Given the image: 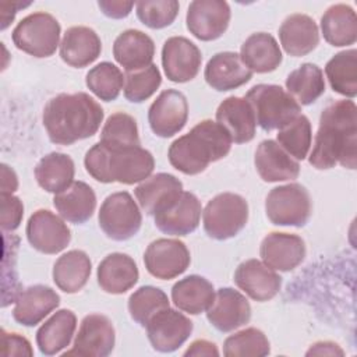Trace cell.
I'll return each instance as SVG.
<instances>
[{
    "label": "cell",
    "mask_w": 357,
    "mask_h": 357,
    "mask_svg": "<svg viewBox=\"0 0 357 357\" xmlns=\"http://www.w3.org/2000/svg\"><path fill=\"white\" fill-rule=\"evenodd\" d=\"M211 325L220 332H231L245 325L251 318V305L244 294L231 287H222L215 293L206 310Z\"/></svg>",
    "instance_id": "ac0fdd59"
},
{
    "label": "cell",
    "mask_w": 357,
    "mask_h": 357,
    "mask_svg": "<svg viewBox=\"0 0 357 357\" xmlns=\"http://www.w3.org/2000/svg\"><path fill=\"white\" fill-rule=\"evenodd\" d=\"M325 74L331 88L346 96L357 95V50L349 49L336 53L325 66Z\"/></svg>",
    "instance_id": "74e56055"
},
{
    "label": "cell",
    "mask_w": 357,
    "mask_h": 357,
    "mask_svg": "<svg viewBox=\"0 0 357 357\" xmlns=\"http://www.w3.org/2000/svg\"><path fill=\"white\" fill-rule=\"evenodd\" d=\"M204 77L211 88L226 92L247 84L252 77V71L243 63L238 53L220 52L209 59Z\"/></svg>",
    "instance_id": "44dd1931"
},
{
    "label": "cell",
    "mask_w": 357,
    "mask_h": 357,
    "mask_svg": "<svg viewBox=\"0 0 357 357\" xmlns=\"http://www.w3.org/2000/svg\"><path fill=\"white\" fill-rule=\"evenodd\" d=\"M305 252V243L300 236L280 231L266 234L259 247L262 262L280 272L297 268L304 261Z\"/></svg>",
    "instance_id": "d6986e66"
},
{
    "label": "cell",
    "mask_w": 357,
    "mask_h": 357,
    "mask_svg": "<svg viewBox=\"0 0 357 357\" xmlns=\"http://www.w3.org/2000/svg\"><path fill=\"white\" fill-rule=\"evenodd\" d=\"M184 356H219V350L215 343L199 339L190 344L184 351Z\"/></svg>",
    "instance_id": "681fc988"
},
{
    "label": "cell",
    "mask_w": 357,
    "mask_h": 357,
    "mask_svg": "<svg viewBox=\"0 0 357 357\" xmlns=\"http://www.w3.org/2000/svg\"><path fill=\"white\" fill-rule=\"evenodd\" d=\"M138 20L152 29H162L173 24L180 4L177 0H142L135 3Z\"/></svg>",
    "instance_id": "f6af8a7d"
},
{
    "label": "cell",
    "mask_w": 357,
    "mask_h": 357,
    "mask_svg": "<svg viewBox=\"0 0 357 357\" xmlns=\"http://www.w3.org/2000/svg\"><path fill=\"white\" fill-rule=\"evenodd\" d=\"M61 26L49 13L38 11L24 17L13 31V42L17 49L33 57H50L60 40Z\"/></svg>",
    "instance_id": "52a82bcc"
},
{
    "label": "cell",
    "mask_w": 357,
    "mask_h": 357,
    "mask_svg": "<svg viewBox=\"0 0 357 357\" xmlns=\"http://www.w3.org/2000/svg\"><path fill=\"white\" fill-rule=\"evenodd\" d=\"M53 205L64 220L81 225L92 218L96 208V195L89 184L78 180L67 190L54 194Z\"/></svg>",
    "instance_id": "f546056e"
},
{
    "label": "cell",
    "mask_w": 357,
    "mask_h": 357,
    "mask_svg": "<svg viewBox=\"0 0 357 357\" xmlns=\"http://www.w3.org/2000/svg\"><path fill=\"white\" fill-rule=\"evenodd\" d=\"M102 52L99 35L89 26L68 28L60 43V57L71 67L82 68L92 64Z\"/></svg>",
    "instance_id": "d4e9b609"
},
{
    "label": "cell",
    "mask_w": 357,
    "mask_h": 357,
    "mask_svg": "<svg viewBox=\"0 0 357 357\" xmlns=\"http://www.w3.org/2000/svg\"><path fill=\"white\" fill-rule=\"evenodd\" d=\"M24 216V205L18 197L1 192V229L4 231L15 230Z\"/></svg>",
    "instance_id": "bcb514c9"
},
{
    "label": "cell",
    "mask_w": 357,
    "mask_h": 357,
    "mask_svg": "<svg viewBox=\"0 0 357 357\" xmlns=\"http://www.w3.org/2000/svg\"><path fill=\"white\" fill-rule=\"evenodd\" d=\"M84 165L96 181L134 184L151 176L155 159L141 146H112L98 142L85 153Z\"/></svg>",
    "instance_id": "277c9868"
},
{
    "label": "cell",
    "mask_w": 357,
    "mask_h": 357,
    "mask_svg": "<svg viewBox=\"0 0 357 357\" xmlns=\"http://www.w3.org/2000/svg\"><path fill=\"white\" fill-rule=\"evenodd\" d=\"M3 339V354L4 356H32L33 350L31 343L18 333L1 332Z\"/></svg>",
    "instance_id": "7dc6e473"
},
{
    "label": "cell",
    "mask_w": 357,
    "mask_h": 357,
    "mask_svg": "<svg viewBox=\"0 0 357 357\" xmlns=\"http://www.w3.org/2000/svg\"><path fill=\"white\" fill-rule=\"evenodd\" d=\"M98 7L106 17L119 20V18H126L131 13L134 3L132 1H119V0H99Z\"/></svg>",
    "instance_id": "c3c4849f"
},
{
    "label": "cell",
    "mask_w": 357,
    "mask_h": 357,
    "mask_svg": "<svg viewBox=\"0 0 357 357\" xmlns=\"http://www.w3.org/2000/svg\"><path fill=\"white\" fill-rule=\"evenodd\" d=\"M307 356H343L344 351L333 342H317L305 353Z\"/></svg>",
    "instance_id": "f907efd6"
},
{
    "label": "cell",
    "mask_w": 357,
    "mask_h": 357,
    "mask_svg": "<svg viewBox=\"0 0 357 357\" xmlns=\"http://www.w3.org/2000/svg\"><path fill=\"white\" fill-rule=\"evenodd\" d=\"M240 57L252 73L258 74L275 71L283 60L279 43L266 32L251 33L241 45Z\"/></svg>",
    "instance_id": "4dcf8cb0"
},
{
    "label": "cell",
    "mask_w": 357,
    "mask_h": 357,
    "mask_svg": "<svg viewBox=\"0 0 357 357\" xmlns=\"http://www.w3.org/2000/svg\"><path fill=\"white\" fill-rule=\"evenodd\" d=\"M98 284L110 294H123L138 282L139 272L135 261L123 252L106 255L96 271Z\"/></svg>",
    "instance_id": "f1b7e54d"
},
{
    "label": "cell",
    "mask_w": 357,
    "mask_h": 357,
    "mask_svg": "<svg viewBox=\"0 0 357 357\" xmlns=\"http://www.w3.org/2000/svg\"><path fill=\"white\" fill-rule=\"evenodd\" d=\"M74 160L61 152L45 155L35 167V178L40 188L47 192L59 194L74 183Z\"/></svg>",
    "instance_id": "d590c367"
},
{
    "label": "cell",
    "mask_w": 357,
    "mask_h": 357,
    "mask_svg": "<svg viewBox=\"0 0 357 357\" xmlns=\"http://www.w3.org/2000/svg\"><path fill=\"white\" fill-rule=\"evenodd\" d=\"M231 148L225 128L212 120H202L169 146L170 165L188 176L202 173L211 163L223 159Z\"/></svg>",
    "instance_id": "3957f363"
},
{
    "label": "cell",
    "mask_w": 357,
    "mask_h": 357,
    "mask_svg": "<svg viewBox=\"0 0 357 357\" xmlns=\"http://www.w3.org/2000/svg\"><path fill=\"white\" fill-rule=\"evenodd\" d=\"M279 39L284 52L293 57L311 53L319 43L317 22L307 14H291L286 17L279 28Z\"/></svg>",
    "instance_id": "83f0119b"
},
{
    "label": "cell",
    "mask_w": 357,
    "mask_h": 357,
    "mask_svg": "<svg viewBox=\"0 0 357 357\" xmlns=\"http://www.w3.org/2000/svg\"><path fill=\"white\" fill-rule=\"evenodd\" d=\"M103 233L114 241H126L134 237L142 225L139 206L130 192L119 191L105 198L98 215Z\"/></svg>",
    "instance_id": "9c48e42d"
},
{
    "label": "cell",
    "mask_w": 357,
    "mask_h": 357,
    "mask_svg": "<svg viewBox=\"0 0 357 357\" xmlns=\"http://www.w3.org/2000/svg\"><path fill=\"white\" fill-rule=\"evenodd\" d=\"M278 144L296 160H304L312 142V128L307 116L298 114L289 124L278 130Z\"/></svg>",
    "instance_id": "ab89813d"
},
{
    "label": "cell",
    "mask_w": 357,
    "mask_h": 357,
    "mask_svg": "<svg viewBox=\"0 0 357 357\" xmlns=\"http://www.w3.org/2000/svg\"><path fill=\"white\" fill-rule=\"evenodd\" d=\"M271 353L268 337L261 329L245 328L238 331L223 343V354L226 357H264Z\"/></svg>",
    "instance_id": "b9f144b4"
},
{
    "label": "cell",
    "mask_w": 357,
    "mask_h": 357,
    "mask_svg": "<svg viewBox=\"0 0 357 357\" xmlns=\"http://www.w3.org/2000/svg\"><path fill=\"white\" fill-rule=\"evenodd\" d=\"M215 297L213 284L199 275H190L172 287V301L174 305L191 315H198L209 308Z\"/></svg>",
    "instance_id": "d6a6232c"
},
{
    "label": "cell",
    "mask_w": 357,
    "mask_h": 357,
    "mask_svg": "<svg viewBox=\"0 0 357 357\" xmlns=\"http://www.w3.org/2000/svg\"><path fill=\"white\" fill-rule=\"evenodd\" d=\"M230 15V6L223 0H194L185 15L187 29L199 40H215L226 32Z\"/></svg>",
    "instance_id": "7c38bea8"
},
{
    "label": "cell",
    "mask_w": 357,
    "mask_h": 357,
    "mask_svg": "<svg viewBox=\"0 0 357 357\" xmlns=\"http://www.w3.org/2000/svg\"><path fill=\"white\" fill-rule=\"evenodd\" d=\"M145 328L148 340L156 351L172 353L190 337L194 325L183 312L167 307L151 318Z\"/></svg>",
    "instance_id": "9a60e30c"
},
{
    "label": "cell",
    "mask_w": 357,
    "mask_h": 357,
    "mask_svg": "<svg viewBox=\"0 0 357 357\" xmlns=\"http://www.w3.org/2000/svg\"><path fill=\"white\" fill-rule=\"evenodd\" d=\"M268 219L276 226L303 227L311 216V197L298 183L275 187L265 199Z\"/></svg>",
    "instance_id": "ba28073f"
},
{
    "label": "cell",
    "mask_w": 357,
    "mask_h": 357,
    "mask_svg": "<svg viewBox=\"0 0 357 357\" xmlns=\"http://www.w3.org/2000/svg\"><path fill=\"white\" fill-rule=\"evenodd\" d=\"M202 63L201 50L184 36L169 38L162 47V66L172 82H188L197 77Z\"/></svg>",
    "instance_id": "2e32d148"
},
{
    "label": "cell",
    "mask_w": 357,
    "mask_h": 357,
    "mask_svg": "<svg viewBox=\"0 0 357 357\" xmlns=\"http://www.w3.org/2000/svg\"><path fill=\"white\" fill-rule=\"evenodd\" d=\"M99 142L112 146H139V135L137 121L132 116L117 112L107 117Z\"/></svg>",
    "instance_id": "7bdbcfd3"
},
{
    "label": "cell",
    "mask_w": 357,
    "mask_h": 357,
    "mask_svg": "<svg viewBox=\"0 0 357 357\" xmlns=\"http://www.w3.org/2000/svg\"><path fill=\"white\" fill-rule=\"evenodd\" d=\"M26 238L29 244L43 254H57L71 241L67 223L49 209H38L26 223Z\"/></svg>",
    "instance_id": "5bb4252c"
},
{
    "label": "cell",
    "mask_w": 357,
    "mask_h": 357,
    "mask_svg": "<svg viewBox=\"0 0 357 357\" xmlns=\"http://www.w3.org/2000/svg\"><path fill=\"white\" fill-rule=\"evenodd\" d=\"M85 84L100 100L112 102L119 98L124 86V75L113 63L102 61L86 73Z\"/></svg>",
    "instance_id": "f35d334b"
},
{
    "label": "cell",
    "mask_w": 357,
    "mask_h": 357,
    "mask_svg": "<svg viewBox=\"0 0 357 357\" xmlns=\"http://www.w3.org/2000/svg\"><path fill=\"white\" fill-rule=\"evenodd\" d=\"M92 262L82 250H71L59 257L53 266V282L64 293L79 291L88 282Z\"/></svg>",
    "instance_id": "836d02e7"
},
{
    "label": "cell",
    "mask_w": 357,
    "mask_h": 357,
    "mask_svg": "<svg viewBox=\"0 0 357 357\" xmlns=\"http://www.w3.org/2000/svg\"><path fill=\"white\" fill-rule=\"evenodd\" d=\"M191 257L187 245L177 238H156L145 250L144 264L156 279L169 280L184 273Z\"/></svg>",
    "instance_id": "30bf717a"
},
{
    "label": "cell",
    "mask_w": 357,
    "mask_h": 357,
    "mask_svg": "<svg viewBox=\"0 0 357 357\" xmlns=\"http://www.w3.org/2000/svg\"><path fill=\"white\" fill-rule=\"evenodd\" d=\"M201 212L202 206L197 195L181 191L169 206L153 215L155 226L165 234L187 236L198 227Z\"/></svg>",
    "instance_id": "e0dca14e"
},
{
    "label": "cell",
    "mask_w": 357,
    "mask_h": 357,
    "mask_svg": "<svg viewBox=\"0 0 357 357\" xmlns=\"http://www.w3.org/2000/svg\"><path fill=\"white\" fill-rule=\"evenodd\" d=\"M286 89L301 106L314 103L325 92L324 71L312 63H304L286 78Z\"/></svg>",
    "instance_id": "8d00e7d4"
},
{
    "label": "cell",
    "mask_w": 357,
    "mask_h": 357,
    "mask_svg": "<svg viewBox=\"0 0 357 357\" xmlns=\"http://www.w3.org/2000/svg\"><path fill=\"white\" fill-rule=\"evenodd\" d=\"M60 304V296L49 286L33 284L21 290L13 310L14 319L24 326H35Z\"/></svg>",
    "instance_id": "cb8c5ba5"
},
{
    "label": "cell",
    "mask_w": 357,
    "mask_h": 357,
    "mask_svg": "<svg viewBox=\"0 0 357 357\" xmlns=\"http://www.w3.org/2000/svg\"><path fill=\"white\" fill-rule=\"evenodd\" d=\"M18 187L17 174L7 165H1V192L13 194Z\"/></svg>",
    "instance_id": "816d5d0a"
},
{
    "label": "cell",
    "mask_w": 357,
    "mask_h": 357,
    "mask_svg": "<svg viewBox=\"0 0 357 357\" xmlns=\"http://www.w3.org/2000/svg\"><path fill=\"white\" fill-rule=\"evenodd\" d=\"M254 163L259 177L266 183L294 180L300 174L298 162L273 139L259 142Z\"/></svg>",
    "instance_id": "7402d4cb"
},
{
    "label": "cell",
    "mask_w": 357,
    "mask_h": 357,
    "mask_svg": "<svg viewBox=\"0 0 357 357\" xmlns=\"http://www.w3.org/2000/svg\"><path fill=\"white\" fill-rule=\"evenodd\" d=\"M308 162L318 170L335 167L337 163L356 169L357 107L353 100H336L322 110Z\"/></svg>",
    "instance_id": "6da1fadb"
},
{
    "label": "cell",
    "mask_w": 357,
    "mask_h": 357,
    "mask_svg": "<svg viewBox=\"0 0 357 357\" xmlns=\"http://www.w3.org/2000/svg\"><path fill=\"white\" fill-rule=\"evenodd\" d=\"M113 56L126 73L137 71L152 64L155 43L139 29H126L114 39Z\"/></svg>",
    "instance_id": "4316f807"
},
{
    "label": "cell",
    "mask_w": 357,
    "mask_h": 357,
    "mask_svg": "<svg viewBox=\"0 0 357 357\" xmlns=\"http://www.w3.org/2000/svg\"><path fill=\"white\" fill-rule=\"evenodd\" d=\"M216 123L229 134L231 142L244 144L255 137L257 121L245 98L229 96L216 109Z\"/></svg>",
    "instance_id": "603a6c76"
},
{
    "label": "cell",
    "mask_w": 357,
    "mask_h": 357,
    "mask_svg": "<svg viewBox=\"0 0 357 357\" xmlns=\"http://www.w3.org/2000/svg\"><path fill=\"white\" fill-rule=\"evenodd\" d=\"M244 98L251 105L255 121L264 131L280 130L301 114V106L280 85H254Z\"/></svg>",
    "instance_id": "5b68a950"
},
{
    "label": "cell",
    "mask_w": 357,
    "mask_h": 357,
    "mask_svg": "<svg viewBox=\"0 0 357 357\" xmlns=\"http://www.w3.org/2000/svg\"><path fill=\"white\" fill-rule=\"evenodd\" d=\"M102 106L88 93H60L43 109V126L49 139L57 145H71L95 135L103 121Z\"/></svg>",
    "instance_id": "7a4b0ae2"
},
{
    "label": "cell",
    "mask_w": 357,
    "mask_h": 357,
    "mask_svg": "<svg viewBox=\"0 0 357 357\" xmlns=\"http://www.w3.org/2000/svg\"><path fill=\"white\" fill-rule=\"evenodd\" d=\"M162 84V75L155 64L137 71H128L124 75L123 92L127 100L141 103L149 99Z\"/></svg>",
    "instance_id": "ee69618b"
},
{
    "label": "cell",
    "mask_w": 357,
    "mask_h": 357,
    "mask_svg": "<svg viewBox=\"0 0 357 357\" xmlns=\"http://www.w3.org/2000/svg\"><path fill=\"white\" fill-rule=\"evenodd\" d=\"M324 39L336 47L353 45L357 40V17L353 7L344 3L331 6L321 17Z\"/></svg>",
    "instance_id": "e575fe53"
},
{
    "label": "cell",
    "mask_w": 357,
    "mask_h": 357,
    "mask_svg": "<svg viewBox=\"0 0 357 357\" xmlns=\"http://www.w3.org/2000/svg\"><path fill=\"white\" fill-rule=\"evenodd\" d=\"M234 283L248 297L262 303L273 298L279 293L282 278L262 261L247 259L237 266Z\"/></svg>",
    "instance_id": "ffe728a7"
},
{
    "label": "cell",
    "mask_w": 357,
    "mask_h": 357,
    "mask_svg": "<svg viewBox=\"0 0 357 357\" xmlns=\"http://www.w3.org/2000/svg\"><path fill=\"white\" fill-rule=\"evenodd\" d=\"M248 222V204L234 192H222L208 201L202 211L205 233L215 240H227L238 234Z\"/></svg>",
    "instance_id": "8992f818"
},
{
    "label": "cell",
    "mask_w": 357,
    "mask_h": 357,
    "mask_svg": "<svg viewBox=\"0 0 357 357\" xmlns=\"http://www.w3.org/2000/svg\"><path fill=\"white\" fill-rule=\"evenodd\" d=\"M130 317L145 328L159 311L170 307L167 294L155 286H141L128 298Z\"/></svg>",
    "instance_id": "60d3db41"
},
{
    "label": "cell",
    "mask_w": 357,
    "mask_h": 357,
    "mask_svg": "<svg viewBox=\"0 0 357 357\" xmlns=\"http://www.w3.org/2000/svg\"><path fill=\"white\" fill-rule=\"evenodd\" d=\"M77 317L71 310L56 311L36 332V344L45 356H54L66 349L75 332Z\"/></svg>",
    "instance_id": "1f68e13d"
},
{
    "label": "cell",
    "mask_w": 357,
    "mask_h": 357,
    "mask_svg": "<svg viewBox=\"0 0 357 357\" xmlns=\"http://www.w3.org/2000/svg\"><path fill=\"white\" fill-rule=\"evenodd\" d=\"M188 119V102L183 92L166 89L152 102L148 110V121L155 135L170 138L180 132Z\"/></svg>",
    "instance_id": "4fadbf2b"
},
{
    "label": "cell",
    "mask_w": 357,
    "mask_h": 357,
    "mask_svg": "<svg viewBox=\"0 0 357 357\" xmlns=\"http://www.w3.org/2000/svg\"><path fill=\"white\" fill-rule=\"evenodd\" d=\"M181 191L183 183L176 176L170 173H156L141 181V184L135 187L134 194L144 212L153 216L169 206Z\"/></svg>",
    "instance_id": "484cf974"
},
{
    "label": "cell",
    "mask_w": 357,
    "mask_h": 357,
    "mask_svg": "<svg viewBox=\"0 0 357 357\" xmlns=\"http://www.w3.org/2000/svg\"><path fill=\"white\" fill-rule=\"evenodd\" d=\"M116 332L112 321L102 314H89L79 324L74 346L64 356L106 357L113 351Z\"/></svg>",
    "instance_id": "8fae6325"
}]
</instances>
